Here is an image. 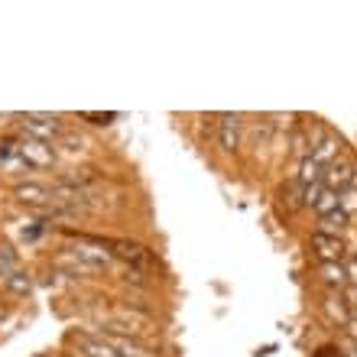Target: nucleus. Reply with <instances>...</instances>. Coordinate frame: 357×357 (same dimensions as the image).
<instances>
[{"instance_id":"f257e3e1","label":"nucleus","mask_w":357,"mask_h":357,"mask_svg":"<svg viewBox=\"0 0 357 357\" xmlns=\"http://www.w3.org/2000/svg\"><path fill=\"white\" fill-rule=\"evenodd\" d=\"M104 241H88L82 237V244L78 247H68L62 254L56 257V266L68 273V276H91V273H101L111 266V254L101 250Z\"/></svg>"},{"instance_id":"f03ea898","label":"nucleus","mask_w":357,"mask_h":357,"mask_svg":"<svg viewBox=\"0 0 357 357\" xmlns=\"http://www.w3.org/2000/svg\"><path fill=\"white\" fill-rule=\"evenodd\" d=\"M23 130H26L29 140L49 143L52 137H62V123H59L56 114H23Z\"/></svg>"},{"instance_id":"7ed1b4c3","label":"nucleus","mask_w":357,"mask_h":357,"mask_svg":"<svg viewBox=\"0 0 357 357\" xmlns=\"http://www.w3.org/2000/svg\"><path fill=\"white\" fill-rule=\"evenodd\" d=\"M17 156L26 166H36V169H46V166H52V160H56V153H52V146L49 143H39V140H23L17 143Z\"/></svg>"},{"instance_id":"20e7f679","label":"nucleus","mask_w":357,"mask_h":357,"mask_svg":"<svg viewBox=\"0 0 357 357\" xmlns=\"http://www.w3.org/2000/svg\"><path fill=\"white\" fill-rule=\"evenodd\" d=\"M312 250L319 254L321 264H341V257H344V241H341L338 234L315 231V234H312Z\"/></svg>"},{"instance_id":"39448f33","label":"nucleus","mask_w":357,"mask_h":357,"mask_svg":"<svg viewBox=\"0 0 357 357\" xmlns=\"http://www.w3.org/2000/svg\"><path fill=\"white\" fill-rule=\"evenodd\" d=\"M111 335H123V338H130V335H140V331H146V325H150V319H143V315H137V312H117L111 321Z\"/></svg>"},{"instance_id":"423d86ee","label":"nucleus","mask_w":357,"mask_h":357,"mask_svg":"<svg viewBox=\"0 0 357 357\" xmlns=\"http://www.w3.org/2000/svg\"><path fill=\"white\" fill-rule=\"evenodd\" d=\"M17 198L29 208H52V188L36 185V182H26V185H17Z\"/></svg>"},{"instance_id":"0eeeda50","label":"nucleus","mask_w":357,"mask_h":357,"mask_svg":"<svg viewBox=\"0 0 357 357\" xmlns=\"http://www.w3.org/2000/svg\"><path fill=\"white\" fill-rule=\"evenodd\" d=\"M325 178H328V192H335V195H341L344 188L354 185V172H351V166H344V162H331Z\"/></svg>"},{"instance_id":"6e6552de","label":"nucleus","mask_w":357,"mask_h":357,"mask_svg":"<svg viewBox=\"0 0 357 357\" xmlns=\"http://www.w3.org/2000/svg\"><path fill=\"white\" fill-rule=\"evenodd\" d=\"M237 143H241V117L237 114H225L221 117V146L231 153L237 150Z\"/></svg>"},{"instance_id":"1a4fd4ad","label":"nucleus","mask_w":357,"mask_h":357,"mask_svg":"<svg viewBox=\"0 0 357 357\" xmlns=\"http://www.w3.org/2000/svg\"><path fill=\"white\" fill-rule=\"evenodd\" d=\"M104 247H114L111 254L123 257L127 264H146V260H150V257H146V250H143L140 244H130V241H107Z\"/></svg>"},{"instance_id":"9d476101","label":"nucleus","mask_w":357,"mask_h":357,"mask_svg":"<svg viewBox=\"0 0 357 357\" xmlns=\"http://www.w3.org/2000/svg\"><path fill=\"white\" fill-rule=\"evenodd\" d=\"M299 182H302V188H305V185H319V182H321V166L312 160V156H305V160H302Z\"/></svg>"},{"instance_id":"9b49d317","label":"nucleus","mask_w":357,"mask_h":357,"mask_svg":"<svg viewBox=\"0 0 357 357\" xmlns=\"http://www.w3.org/2000/svg\"><path fill=\"white\" fill-rule=\"evenodd\" d=\"M348 221H351V218L341 211V205L335 208L331 215L321 218V225H325V234H338V231H344V227H348Z\"/></svg>"},{"instance_id":"f8f14e48","label":"nucleus","mask_w":357,"mask_h":357,"mask_svg":"<svg viewBox=\"0 0 357 357\" xmlns=\"http://www.w3.org/2000/svg\"><path fill=\"white\" fill-rule=\"evenodd\" d=\"M3 282H7V289H13V292H17V296H26V292L33 289V280H29V276H26V273H23V270H13V273H10V276H7V280H3Z\"/></svg>"},{"instance_id":"ddd939ff","label":"nucleus","mask_w":357,"mask_h":357,"mask_svg":"<svg viewBox=\"0 0 357 357\" xmlns=\"http://www.w3.org/2000/svg\"><path fill=\"white\" fill-rule=\"evenodd\" d=\"M321 276H325V282H331V286H344V282H348L344 264H321Z\"/></svg>"},{"instance_id":"4468645a","label":"nucleus","mask_w":357,"mask_h":357,"mask_svg":"<svg viewBox=\"0 0 357 357\" xmlns=\"http://www.w3.org/2000/svg\"><path fill=\"white\" fill-rule=\"evenodd\" d=\"M335 208H338V195L325 188V192H321V198L315 202V211H319V218H325V215H331Z\"/></svg>"},{"instance_id":"2eb2a0df","label":"nucleus","mask_w":357,"mask_h":357,"mask_svg":"<svg viewBox=\"0 0 357 357\" xmlns=\"http://www.w3.org/2000/svg\"><path fill=\"white\" fill-rule=\"evenodd\" d=\"M13 270H17V260H13V254H10L7 247H3V250H0V276L7 280Z\"/></svg>"},{"instance_id":"dca6fc26","label":"nucleus","mask_w":357,"mask_h":357,"mask_svg":"<svg viewBox=\"0 0 357 357\" xmlns=\"http://www.w3.org/2000/svg\"><path fill=\"white\" fill-rule=\"evenodd\" d=\"M321 192H325V185H321V182H319V185H305V188H302V198H305V205L315 208V202L321 198Z\"/></svg>"},{"instance_id":"f3484780","label":"nucleus","mask_w":357,"mask_h":357,"mask_svg":"<svg viewBox=\"0 0 357 357\" xmlns=\"http://www.w3.org/2000/svg\"><path fill=\"white\" fill-rule=\"evenodd\" d=\"M91 123H111L114 121V114H85Z\"/></svg>"},{"instance_id":"a211bd4d","label":"nucleus","mask_w":357,"mask_h":357,"mask_svg":"<svg viewBox=\"0 0 357 357\" xmlns=\"http://www.w3.org/2000/svg\"><path fill=\"white\" fill-rule=\"evenodd\" d=\"M344 276L357 282V257H354V260H348V264H344Z\"/></svg>"},{"instance_id":"6ab92c4d","label":"nucleus","mask_w":357,"mask_h":357,"mask_svg":"<svg viewBox=\"0 0 357 357\" xmlns=\"http://www.w3.org/2000/svg\"><path fill=\"white\" fill-rule=\"evenodd\" d=\"M315 357H341V351H335V348H321Z\"/></svg>"}]
</instances>
